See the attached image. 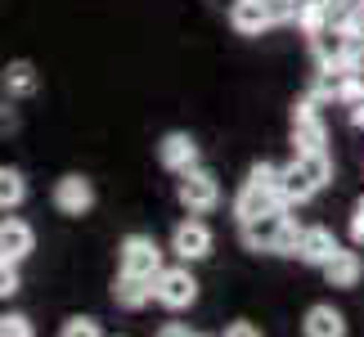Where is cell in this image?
<instances>
[{"instance_id": "obj_1", "label": "cell", "mask_w": 364, "mask_h": 337, "mask_svg": "<svg viewBox=\"0 0 364 337\" xmlns=\"http://www.w3.org/2000/svg\"><path fill=\"white\" fill-rule=\"evenodd\" d=\"M270 212H288V203L279 198V166L274 162H257L247 171V180L234 193V216L243 220H257V216H270Z\"/></svg>"}, {"instance_id": "obj_2", "label": "cell", "mask_w": 364, "mask_h": 337, "mask_svg": "<svg viewBox=\"0 0 364 337\" xmlns=\"http://www.w3.org/2000/svg\"><path fill=\"white\" fill-rule=\"evenodd\" d=\"M301 230H306V225H297L288 212H270V216H257V220L239 225L243 247L247 252H270V257H297Z\"/></svg>"}, {"instance_id": "obj_3", "label": "cell", "mask_w": 364, "mask_h": 337, "mask_svg": "<svg viewBox=\"0 0 364 337\" xmlns=\"http://www.w3.org/2000/svg\"><path fill=\"white\" fill-rule=\"evenodd\" d=\"M117 270L122 274H135V279H158L166 270L158 238H153V234H126L122 247H117Z\"/></svg>"}, {"instance_id": "obj_4", "label": "cell", "mask_w": 364, "mask_h": 337, "mask_svg": "<svg viewBox=\"0 0 364 337\" xmlns=\"http://www.w3.org/2000/svg\"><path fill=\"white\" fill-rule=\"evenodd\" d=\"M176 198L189 216H207V212L220 207V180L207 171V166H193V171H185L176 180Z\"/></svg>"}, {"instance_id": "obj_5", "label": "cell", "mask_w": 364, "mask_h": 337, "mask_svg": "<svg viewBox=\"0 0 364 337\" xmlns=\"http://www.w3.org/2000/svg\"><path fill=\"white\" fill-rule=\"evenodd\" d=\"M153 301L166 306V311H189L193 301H198V279H193V270L185 261L180 265H166V270L153 279Z\"/></svg>"}, {"instance_id": "obj_6", "label": "cell", "mask_w": 364, "mask_h": 337, "mask_svg": "<svg viewBox=\"0 0 364 337\" xmlns=\"http://www.w3.org/2000/svg\"><path fill=\"white\" fill-rule=\"evenodd\" d=\"M212 225H207L203 216H189V220H180L176 230H171V252L185 265H193V261H203V257H212Z\"/></svg>"}, {"instance_id": "obj_7", "label": "cell", "mask_w": 364, "mask_h": 337, "mask_svg": "<svg viewBox=\"0 0 364 337\" xmlns=\"http://www.w3.org/2000/svg\"><path fill=\"white\" fill-rule=\"evenodd\" d=\"M54 212L59 216H90V207H95V185L86 176H59V185H54Z\"/></svg>"}, {"instance_id": "obj_8", "label": "cell", "mask_w": 364, "mask_h": 337, "mask_svg": "<svg viewBox=\"0 0 364 337\" xmlns=\"http://www.w3.org/2000/svg\"><path fill=\"white\" fill-rule=\"evenodd\" d=\"M158 162L171 176H185V171H193V166H203L198 162V139H193L189 131H166L162 144H158Z\"/></svg>"}, {"instance_id": "obj_9", "label": "cell", "mask_w": 364, "mask_h": 337, "mask_svg": "<svg viewBox=\"0 0 364 337\" xmlns=\"http://www.w3.org/2000/svg\"><path fill=\"white\" fill-rule=\"evenodd\" d=\"M342 252L338 234L328 230V225H306L301 230V243H297V261L301 265H315V270H324V265Z\"/></svg>"}, {"instance_id": "obj_10", "label": "cell", "mask_w": 364, "mask_h": 337, "mask_svg": "<svg viewBox=\"0 0 364 337\" xmlns=\"http://www.w3.org/2000/svg\"><path fill=\"white\" fill-rule=\"evenodd\" d=\"M36 247V230L23 216H0V261H27Z\"/></svg>"}, {"instance_id": "obj_11", "label": "cell", "mask_w": 364, "mask_h": 337, "mask_svg": "<svg viewBox=\"0 0 364 337\" xmlns=\"http://www.w3.org/2000/svg\"><path fill=\"white\" fill-rule=\"evenodd\" d=\"M230 27L239 36H261V32H270L274 18H270V5L265 0H234L230 5Z\"/></svg>"}, {"instance_id": "obj_12", "label": "cell", "mask_w": 364, "mask_h": 337, "mask_svg": "<svg viewBox=\"0 0 364 337\" xmlns=\"http://www.w3.org/2000/svg\"><path fill=\"white\" fill-rule=\"evenodd\" d=\"M301 337H346V315L333 301H315L301 315Z\"/></svg>"}, {"instance_id": "obj_13", "label": "cell", "mask_w": 364, "mask_h": 337, "mask_svg": "<svg viewBox=\"0 0 364 337\" xmlns=\"http://www.w3.org/2000/svg\"><path fill=\"white\" fill-rule=\"evenodd\" d=\"M0 90H5V100H32V95L41 90L36 63H27V59L5 63V73H0Z\"/></svg>"}, {"instance_id": "obj_14", "label": "cell", "mask_w": 364, "mask_h": 337, "mask_svg": "<svg viewBox=\"0 0 364 337\" xmlns=\"http://www.w3.org/2000/svg\"><path fill=\"white\" fill-rule=\"evenodd\" d=\"M315 193H319V185H315V180L301 171V162H297V158H292L288 166H279V198H284L288 207H301V203H311Z\"/></svg>"}, {"instance_id": "obj_15", "label": "cell", "mask_w": 364, "mask_h": 337, "mask_svg": "<svg viewBox=\"0 0 364 337\" xmlns=\"http://www.w3.org/2000/svg\"><path fill=\"white\" fill-rule=\"evenodd\" d=\"M113 301L122 306V311H144V306L153 301V279H135V274H122L113 279Z\"/></svg>"}, {"instance_id": "obj_16", "label": "cell", "mask_w": 364, "mask_h": 337, "mask_svg": "<svg viewBox=\"0 0 364 337\" xmlns=\"http://www.w3.org/2000/svg\"><path fill=\"white\" fill-rule=\"evenodd\" d=\"M292 149L297 153H328L324 117H292Z\"/></svg>"}, {"instance_id": "obj_17", "label": "cell", "mask_w": 364, "mask_h": 337, "mask_svg": "<svg viewBox=\"0 0 364 337\" xmlns=\"http://www.w3.org/2000/svg\"><path fill=\"white\" fill-rule=\"evenodd\" d=\"M324 279H328V288H360V279H364V261H360V252H338L328 265H324Z\"/></svg>"}, {"instance_id": "obj_18", "label": "cell", "mask_w": 364, "mask_h": 337, "mask_svg": "<svg viewBox=\"0 0 364 337\" xmlns=\"http://www.w3.org/2000/svg\"><path fill=\"white\" fill-rule=\"evenodd\" d=\"M27 203V180L18 166H0V212H18V207Z\"/></svg>"}, {"instance_id": "obj_19", "label": "cell", "mask_w": 364, "mask_h": 337, "mask_svg": "<svg viewBox=\"0 0 364 337\" xmlns=\"http://www.w3.org/2000/svg\"><path fill=\"white\" fill-rule=\"evenodd\" d=\"M297 162H301V171L311 176L319 189L333 180V158H328V153H297Z\"/></svg>"}, {"instance_id": "obj_20", "label": "cell", "mask_w": 364, "mask_h": 337, "mask_svg": "<svg viewBox=\"0 0 364 337\" xmlns=\"http://www.w3.org/2000/svg\"><path fill=\"white\" fill-rule=\"evenodd\" d=\"M59 337H104V324L90 319V315H73V319L59 324Z\"/></svg>"}, {"instance_id": "obj_21", "label": "cell", "mask_w": 364, "mask_h": 337, "mask_svg": "<svg viewBox=\"0 0 364 337\" xmlns=\"http://www.w3.org/2000/svg\"><path fill=\"white\" fill-rule=\"evenodd\" d=\"M0 337H36V324L27 315L9 311V315H0Z\"/></svg>"}, {"instance_id": "obj_22", "label": "cell", "mask_w": 364, "mask_h": 337, "mask_svg": "<svg viewBox=\"0 0 364 337\" xmlns=\"http://www.w3.org/2000/svg\"><path fill=\"white\" fill-rule=\"evenodd\" d=\"M23 288V274H18V261H0V301L18 297Z\"/></svg>"}, {"instance_id": "obj_23", "label": "cell", "mask_w": 364, "mask_h": 337, "mask_svg": "<svg viewBox=\"0 0 364 337\" xmlns=\"http://www.w3.org/2000/svg\"><path fill=\"white\" fill-rule=\"evenodd\" d=\"M270 5V18L274 27H288V23H297V0H265Z\"/></svg>"}, {"instance_id": "obj_24", "label": "cell", "mask_w": 364, "mask_h": 337, "mask_svg": "<svg viewBox=\"0 0 364 337\" xmlns=\"http://www.w3.org/2000/svg\"><path fill=\"white\" fill-rule=\"evenodd\" d=\"M351 243H355V247H364V198L351 207Z\"/></svg>"}, {"instance_id": "obj_25", "label": "cell", "mask_w": 364, "mask_h": 337, "mask_svg": "<svg viewBox=\"0 0 364 337\" xmlns=\"http://www.w3.org/2000/svg\"><path fill=\"white\" fill-rule=\"evenodd\" d=\"M9 104H14V100H5V104H0V135H9V131H18V112H14Z\"/></svg>"}, {"instance_id": "obj_26", "label": "cell", "mask_w": 364, "mask_h": 337, "mask_svg": "<svg viewBox=\"0 0 364 337\" xmlns=\"http://www.w3.org/2000/svg\"><path fill=\"white\" fill-rule=\"evenodd\" d=\"M225 337H261V328L252 324V319H234V324L225 328Z\"/></svg>"}, {"instance_id": "obj_27", "label": "cell", "mask_w": 364, "mask_h": 337, "mask_svg": "<svg viewBox=\"0 0 364 337\" xmlns=\"http://www.w3.org/2000/svg\"><path fill=\"white\" fill-rule=\"evenodd\" d=\"M153 337H198V333H193L189 324H180V319H171V324H162Z\"/></svg>"}, {"instance_id": "obj_28", "label": "cell", "mask_w": 364, "mask_h": 337, "mask_svg": "<svg viewBox=\"0 0 364 337\" xmlns=\"http://www.w3.org/2000/svg\"><path fill=\"white\" fill-rule=\"evenodd\" d=\"M351 126H360V131H364V100L351 104Z\"/></svg>"}]
</instances>
